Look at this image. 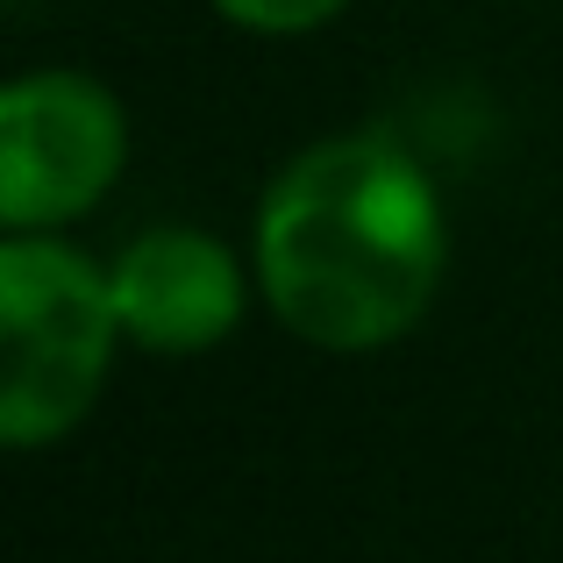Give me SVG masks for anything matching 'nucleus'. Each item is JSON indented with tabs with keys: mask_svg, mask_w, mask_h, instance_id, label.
<instances>
[{
	"mask_svg": "<svg viewBox=\"0 0 563 563\" xmlns=\"http://www.w3.org/2000/svg\"><path fill=\"white\" fill-rule=\"evenodd\" d=\"M114 314L143 357H207L243 329L257 300V272L229 235L200 221H151L108 264Z\"/></svg>",
	"mask_w": 563,
	"mask_h": 563,
	"instance_id": "20e7f679",
	"label": "nucleus"
},
{
	"mask_svg": "<svg viewBox=\"0 0 563 563\" xmlns=\"http://www.w3.org/2000/svg\"><path fill=\"white\" fill-rule=\"evenodd\" d=\"M207 8L229 29H243V36H314L350 0H207Z\"/></svg>",
	"mask_w": 563,
	"mask_h": 563,
	"instance_id": "39448f33",
	"label": "nucleus"
},
{
	"mask_svg": "<svg viewBox=\"0 0 563 563\" xmlns=\"http://www.w3.org/2000/svg\"><path fill=\"white\" fill-rule=\"evenodd\" d=\"M114 278L65 229H0V442L71 435L122 357Z\"/></svg>",
	"mask_w": 563,
	"mask_h": 563,
	"instance_id": "f03ea898",
	"label": "nucleus"
},
{
	"mask_svg": "<svg viewBox=\"0 0 563 563\" xmlns=\"http://www.w3.org/2000/svg\"><path fill=\"white\" fill-rule=\"evenodd\" d=\"M129 172V108L108 79L36 65L0 86V229H71Z\"/></svg>",
	"mask_w": 563,
	"mask_h": 563,
	"instance_id": "7ed1b4c3",
	"label": "nucleus"
},
{
	"mask_svg": "<svg viewBox=\"0 0 563 563\" xmlns=\"http://www.w3.org/2000/svg\"><path fill=\"white\" fill-rule=\"evenodd\" d=\"M14 8H22V0H14Z\"/></svg>",
	"mask_w": 563,
	"mask_h": 563,
	"instance_id": "423d86ee",
	"label": "nucleus"
},
{
	"mask_svg": "<svg viewBox=\"0 0 563 563\" xmlns=\"http://www.w3.org/2000/svg\"><path fill=\"white\" fill-rule=\"evenodd\" d=\"M250 272L292 343L378 357L421 329L442 292V186L385 129H335L272 172L250 221Z\"/></svg>",
	"mask_w": 563,
	"mask_h": 563,
	"instance_id": "f257e3e1",
	"label": "nucleus"
}]
</instances>
